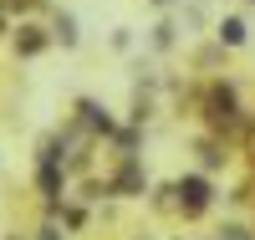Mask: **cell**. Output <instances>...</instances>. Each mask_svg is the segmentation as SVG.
<instances>
[{
    "mask_svg": "<svg viewBox=\"0 0 255 240\" xmlns=\"http://www.w3.org/2000/svg\"><path fill=\"white\" fill-rule=\"evenodd\" d=\"M220 41H230V46H240V41H245V26H240V20H225V26H220Z\"/></svg>",
    "mask_w": 255,
    "mask_h": 240,
    "instance_id": "7a4b0ae2",
    "label": "cell"
},
{
    "mask_svg": "<svg viewBox=\"0 0 255 240\" xmlns=\"http://www.w3.org/2000/svg\"><path fill=\"white\" fill-rule=\"evenodd\" d=\"M179 194H184V210H189V215H199V210L209 205V184H204V179H184Z\"/></svg>",
    "mask_w": 255,
    "mask_h": 240,
    "instance_id": "6da1fadb",
    "label": "cell"
},
{
    "mask_svg": "<svg viewBox=\"0 0 255 240\" xmlns=\"http://www.w3.org/2000/svg\"><path fill=\"white\" fill-rule=\"evenodd\" d=\"M158 5H168V0H158Z\"/></svg>",
    "mask_w": 255,
    "mask_h": 240,
    "instance_id": "3957f363",
    "label": "cell"
}]
</instances>
